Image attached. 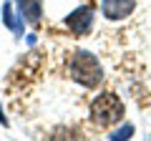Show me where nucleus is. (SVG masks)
<instances>
[{
    "mask_svg": "<svg viewBox=\"0 0 151 141\" xmlns=\"http://www.w3.org/2000/svg\"><path fill=\"white\" fill-rule=\"evenodd\" d=\"M131 136H134V126H131V124H124L121 129H116V131H113V134L108 136V139H113V141H116V139H131Z\"/></svg>",
    "mask_w": 151,
    "mask_h": 141,
    "instance_id": "0eeeda50",
    "label": "nucleus"
},
{
    "mask_svg": "<svg viewBox=\"0 0 151 141\" xmlns=\"http://www.w3.org/2000/svg\"><path fill=\"white\" fill-rule=\"evenodd\" d=\"M0 124H3V126H8V119H5V114H3V109H0Z\"/></svg>",
    "mask_w": 151,
    "mask_h": 141,
    "instance_id": "6e6552de",
    "label": "nucleus"
},
{
    "mask_svg": "<svg viewBox=\"0 0 151 141\" xmlns=\"http://www.w3.org/2000/svg\"><path fill=\"white\" fill-rule=\"evenodd\" d=\"M124 111H126L124 109V101H121L113 91L98 93V96L91 101V106H88L91 124L98 126V129H108V126L119 124V121L124 119Z\"/></svg>",
    "mask_w": 151,
    "mask_h": 141,
    "instance_id": "f03ea898",
    "label": "nucleus"
},
{
    "mask_svg": "<svg viewBox=\"0 0 151 141\" xmlns=\"http://www.w3.org/2000/svg\"><path fill=\"white\" fill-rule=\"evenodd\" d=\"M15 10L30 25H40V20H43V3L40 0H15Z\"/></svg>",
    "mask_w": 151,
    "mask_h": 141,
    "instance_id": "39448f33",
    "label": "nucleus"
},
{
    "mask_svg": "<svg viewBox=\"0 0 151 141\" xmlns=\"http://www.w3.org/2000/svg\"><path fill=\"white\" fill-rule=\"evenodd\" d=\"M68 76L83 88H98L103 81V65L96 53L78 48L68 58Z\"/></svg>",
    "mask_w": 151,
    "mask_h": 141,
    "instance_id": "f257e3e1",
    "label": "nucleus"
},
{
    "mask_svg": "<svg viewBox=\"0 0 151 141\" xmlns=\"http://www.w3.org/2000/svg\"><path fill=\"white\" fill-rule=\"evenodd\" d=\"M93 23H96V10H93L91 3H83V5L73 8L63 18V25L68 28L70 35H91Z\"/></svg>",
    "mask_w": 151,
    "mask_h": 141,
    "instance_id": "7ed1b4c3",
    "label": "nucleus"
},
{
    "mask_svg": "<svg viewBox=\"0 0 151 141\" xmlns=\"http://www.w3.org/2000/svg\"><path fill=\"white\" fill-rule=\"evenodd\" d=\"M3 23L15 33V38H20L25 33V18L20 13H15V3H5L3 5Z\"/></svg>",
    "mask_w": 151,
    "mask_h": 141,
    "instance_id": "423d86ee",
    "label": "nucleus"
},
{
    "mask_svg": "<svg viewBox=\"0 0 151 141\" xmlns=\"http://www.w3.org/2000/svg\"><path fill=\"white\" fill-rule=\"evenodd\" d=\"M136 10V0H101V15L111 23H121Z\"/></svg>",
    "mask_w": 151,
    "mask_h": 141,
    "instance_id": "20e7f679",
    "label": "nucleus"
}]
</instances>
